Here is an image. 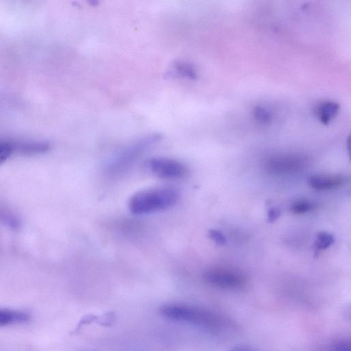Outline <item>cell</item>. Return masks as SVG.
Segmentation results:
<instances>
[{"label": "cell", "mask_w": 351, "mask_h": 351, "mask_svg": "<svg viewBox=\"0 0 351 351\" xmlns=\"http://www.w3.org/2000/svg\"><path fill=\"white\" fill-rule=\"evenodd\" d=\"M160 313L165 317L190 323L213 331L228 327L227 321L208 309L182 303H170L162 306Z\"/></svg>", "instance_id": "6da1fadb"}, {"label": "cell", "mask_w": 351, "mask_h": 351, "mask_svg": "<svg viewBox=\"0 0 351 351\" xmlns=\"http://www.w3.org/2000/svg\"><path fill=\"white\" fill-rule=\"evenodd\" d=\"M179 196L178 190L172 187L146 189L136 193L130 198L128 208L135 215L154 213L174 206Z\"/></svg>", "instance_id": "7a4b0ae2"}, {"label": "cell", "mask_w": 351, "mask_h": 351, "mask_svg": "<svg viewBox=\"0 0 351 351\" xmlns=\"http://www.w3.org/2000/svg\"><path fill=\"white\" fill-rule=\"evenodd\" d=\"M161 135L158 133L150 134L135 141L119 150L110 160L108 170L117 173L133 162L150 147L158 142Z\"/></svg>", "instance_id": "3957f363"}, {"label": "cell", "mask_w": 351, "mask_h": 351, "mask_svg": "<svg viewBox=\"0 0 351 351\" xmlns=\"http://www.w3.org/2000/svg\"><path fill=\"white\" fill-rule=\"evenodd\" d=\"M204 277L210 285L226 290H241L247 284L246 276L243 272L227 267L209 268L204 272Z\"/></svg>", "instance_id": "277c9868"}, {"label": "cell", "mask_w": 351, "mask_h": 351, "mask_svg": "<svg viewBox=\"0 0 351 351\" xmlns=\"http://www.w3.org/2000/svg\"><path fill=\"white\" fill-rule=\"evenodd\" d=\"M146 165L152 174L160 178L178 179L187 173L186 167L182 162L168 158H152Z\"/></svg>", "instance_id": "5b68a950"}, {"label": "cell", "mask_w": 351, "mask_h": 351, "mask_svg": "<svg viewBox=\"0 0 351 351\" xmlns=\"http://www.w3.org/2000/svg\"><path fill=\"white\" fill-rule=\"evenodd\" d=\"M304 164V158L297 154H275L266 160L265 168L269 173L281 175L298 171Z\"/></svg>", "instance_id": "8992f818"}, {"label": "cell", "mask_w": 351, "mask_h": 351, "mask_svg": "<svg viewBox=\"0 0 351 351\" xmlns=\"http://www.w3.org/2000/svg\"><path fill=\"white\" fill-rule=\"evenodd\" d=\"M345 182V178L339 175H314L310 177L308 184L315 190L325 191L335 189Z\"/></svg>", "instance_id": "52a82bcc"}, {"label": "cell", "mask_w": 351, "mask_h": 351, "mask_svg": "<svg viewBox=\"0 0 351 351\" xmlns=\"http://www.w3.org/2000/svg\"><path fill=\"white\" fill-rule=\"evenodd\" d=\"M30 318L31 315L27 311L0 307V327L25 323Z\"/></svg>", "instance_id": "ba28073f"}, {"label": "cell", "mask_w": 351, "mask_h": 351, "mask_svg": "<svg viewBox=\"0 0 351 351\" xmlns=\"http://www.w3.org/2000/svg\"><path fill=\"white\" fill-rule=\"evenodd\" d=\"M15 153L23 155L43 154L49 149V145L39 141L14 142Z\"/></svg>", "instance_id": "9c48e42d"}, {"label": "cell", "mask_w": 351, "mask_h": 351, "mask_svg": "<svg viewBox=\"0 0 351 351\" xmlns=\"http://www.w3.org/2000/svg\"><path fill=\"white\" fill-rule=\"evenodd\" d=\"M339 110L338 104L326 101L319 104L316 110L318 119L324 124L330 123L337 114Z\"/></svg>", "instance_id": "30bf717a"}, {"label": "cell", "mask_w": 351, "mask_h": 351, "mask_svg": "<svg viewBox=\"0 0 351 351\" xmlns=\"http://www.w3.org/2000/svg\"><path fill=\"white\" fill-rule=\"evenodd\" d=\"M173 73L184 78L194 80L197 72L193 65L184 62H177L173 65Z\"/></svg>", "instance_id": "8fae6325"}, {"label": "cell", "mask_w": 351, "mask_h": 351, "mask_svg": "<svg viewBox=\"0 0 351 351\" xmlns=\"http://www.w3.org/2000/svg\"><path fill=\"white\" fill-rule=\"evenodd\" d=\"M335 242V237L332 234L326 232H319L316 237L314 247L315 251H319L327 249Z\"/></svg>", "instance_id": "7c38bea8"}, {"label": "cell", "mask_w": 351, "mask_h": 351, "mask_svg": "<svg viewBox=\"0 0 351 351\" xmlns=\"http://www.w3.org/2000/svg\"><path fill=\"white\" fill-rule=\"evenodd\" d=\"M14 153V142L0 141V165Z\"/></svg>", "instance_id": "4fadbf2b"}, {"label": "cell", "mask_w": 351, "mask_h": 351, "mask_svg": "<svg viewBox=\"0 0 351 351\" xmlns=\"http://www.w3.org/2000/svg\"><path fill=\"white\" fill-rule=\"evenodd\" d=\"M314 207V204L310 201L298 200L292 204L291 210L295 214H303L312 210Z\"/></svg>", "instance_id": "5bb4252c"}, {"label": "cell", "mask_w": 351, "mask_h": 351, "mask_svg": "<svg viewBox=\"0 0 351 351\" xmlns=\"http://www.w3.org/2000/svg\"><path fill=\"white\" fill-rule=\"evenodd\" d=\"M253 113L256 119L263 123H268L271 120V114L263 106H256Z\"/></svg>", "instance_id": "9a60e30c"}, {"label": "cell", "mask_w": 351, "mask_h": 351, "mask_svg": "<svg viewBox=\"0 0 351 351\" xmlns=\"http://www.w3.org/2000/svg\"><path fill=\"white\" fill-rule=\"evenodd\" d=\"M0 221L7 224L12 228H17L19 226V221L13 214L5 210H0Z\"/></svg>", "instance_id": "2e32d148"}, {"label": "cell", "mask_w": 351, "mask_h": 351, "mask_svg": "<svg viewBox=\"0 0 351 351\" xmlns=\"http://www.w3.org/2000/svg\"><path fill=\"white\" fill-rule=\"evenodd\" d=\"M208 234L210 239L213 240L217 245H224L227 243L226 239L223 234L218 230H210Z\"/></svg>", "instance_id": "e0dca14e"}, {"label": "cell", "mask_w": 351, "mask_h": 351, "mask_svg": "<svg viewBox=\"0 0 351 351\" xmlns=\"http://www.w3.org/2000/svg\"><path fill=\"white\" fill-rule=\"evenodd\" d=\"M332 351H351L350 341L346 339H341L335 341L332 345Z\"/></svg>", "instance_id": "ac0fdd59"}, {"label": "cell", "mask_w": 351, "mask_h": 351, "mask_svg": "<svg viewBox=\"0 0 351 351\" xmlns=\"http://www.w3.org/2000/svg\"><path fill=\"white\" fill-rule=\"evenodd\" d=\"M280 213L278 207L269 208L267 212V221L270 223L275 221L280 217Z\"/></svg>", "instance_id": "d6986e66"}, {"label": "cell", "mask_w": 351, "mask_h": 351, "mask_svg": "<svg viewBox=\"0 0 351 351\" xmlns=\"http://www.w3.org/2000/svg\"><path fill=\"white\" fill-rule=\"evenodd\" d=\"M230 351H252L248 348L244 347V346H237L234 348H232Z\"/></svg>", "instance_id": "ffe728a7"}]
</instances>
